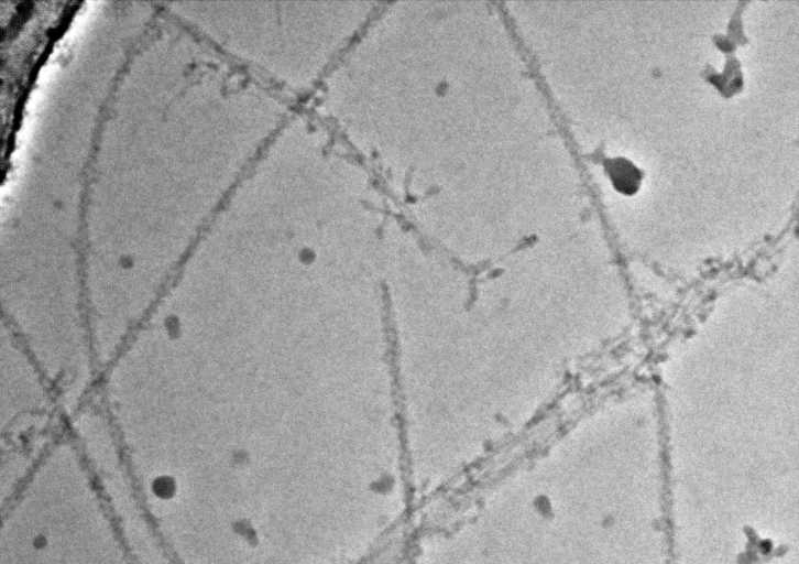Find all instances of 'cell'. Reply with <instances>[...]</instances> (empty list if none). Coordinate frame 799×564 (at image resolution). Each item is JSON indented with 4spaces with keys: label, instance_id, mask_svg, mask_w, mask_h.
<instances>
[{
    "label": "cell",
    "instance_id": "7a4b0ae2",
    "mask_svg": "<svg viewBox=\"0 0 799 564\" xmlns=\"http://www.w3.org/2000/svg\"><path fill=\"white\" fill-rule=\"evenodd\" d=\"M608 171L619 191L631 194L637 189L642 177L641 172L625 158L610 160Z\"/></svg>",
    "mask_w": 799,
    "mask_h": 564
},
{
    "label": "cell",
    "instance_id": "6da1fadb",
    "mask_svg": "<svg viewBox=\"0 0 799 564\" xmlns=\"http://www.w3.org/2000/svg\"><path fill=\"white\" fill-rule=\"evenodd\" d=\"M360 1H267L244 14L241 45L276 80L306 88L350 46L369 13Z\"/></svg>",
    "mask_w": 799,
    "mask_h": 564
}]
</instances>
